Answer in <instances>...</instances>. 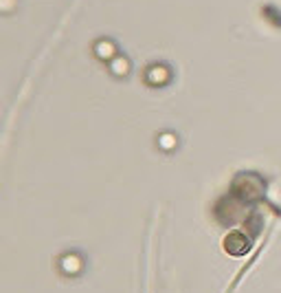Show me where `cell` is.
Returning <instances> with one entry per match:
<instances>
[{
	"instance_id": "cell-1",
	"label": "cell",
	"mask_w": 281,
	"mask_h": 293,
	"mask_svg": "<svg viewBox=\"0 0 281 293\" xmlns=\"http://www.w3.org/2000/svg\"><path fill=\"white\" fill-rule=\"evenodd\" d=\"M115 71L117 73H121V71H128V62H125V60H117V64H115Z\"/></svg>"
}]
</instances>
